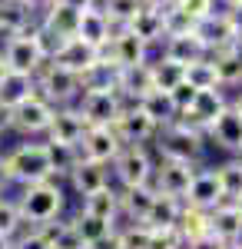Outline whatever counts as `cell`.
I'll list each match as a JSON object with an SVG mask.
<instances>
[{
  "label": "cell",
  "instance_id": "cell-1",
  "mask_svg": "<svg viewBox=\"0 0 242 249\" xmlns=\"http://www.w3.org/2000/svg\"><path fill=\"white\" fill-rule=\"evenodd\" d=\"M67 206V196H63V186L60 179H43V183H30V186H20V196H17V210L23 216L27 226H47L60 219V213Z\"/></svg>",
  "mask_w": 242,
  "mask_h": 249
},
{
  "label": "cell",
  "instance_id": "cell-2",
  "mask_svg": "<svg viewBox=\"0 0 242 249\" xmlns=\"http://www.w3.org/2000/svg\"><path fill=\"white\" fill-rule=\"evenodd\" d=\"M3 170L10 186H30V183H43V179H56L53 166H50V153L47 143H20L3 156Z\"/></svg>",
  "mask_w": 242,
  "mask_h": 249
},
{
  "label": "cell",
  "instance_id": "cell-3",
  "mask_svg": "<svg viewBox=\"0 0 242 249\" xmlns=\"http://www.w3.org/2000/svg\"><path fill=\"white\" fill-rule=\"evenodd\" d=\"M37 93L43 100H50L53 107H73L83 93V77L53 63V60H47L37 73Z\"/></svg>",
  "mask_w": 242,
  "mask_h": 249
},
{
  "label": "cell",
  "instance_id": "cell-4",
  "mask_svg": "<svg viewBox=\"0 0 242 249\" xmlns=\"http://www.w3.org/2000/svg\"><path fill=\"white\" fill-rule=\"evenodd\" d=\"M3 63H7L14 73H30V77H37L40 67L47 63V53H43V47H40V40H37V27L7 37V43H3Z\"/></svg>",
  "mask_w": 242,
  "mask_h": 249
},
{
  "label": "cell",
  "instance_id": "cell-5",
  "mask_svg": "<svg viewBox=\"0 0 242 249\" xmlns=\"http://www.w3.org/2000/svg\"><path fill=\"white\" fill-rule=\"evenodd\" d=\"M156 146H159L163 160H176V163H192L196 166V160L203 156V133L189 130L183 123H169V126H163L156 133Z\"/></svg>",
  "mask_w": 242,
  "mask_h": 249
},
{
  "label": "cell",
  "instance_id": "cell-6",
  "mask_svg": "<svg viewBox=\"0 0 242 249\" xmlns=\"http://www.w3.org/2000/svg\"><path fill=\"white\" fill-rule=\"evenodd\" d=\"M53 113H56L53 103L43 100L40 93H34L30 100H23L20 107L10 110V130H17V133H23V136H47Z\"/></svg>",
  "mask_w": 242,
  "mask_h": 249
},
{
  "label": "cell",
  "instance_id": "cell-7",
  "mask_svg": "<svg viewBox=\"0 0 242 249\" xmlns=\"http://www.w3.org/2000/svg\"><path fill=\"white\" fill-rule=\"evenodd\" d=\"M123 107L126 100L120 96V90H83L76 100V110L90 126H113Z\"/></svg>",
  "mask_w": 242,
  "mask_h": 249
},
{
  "label": "cell",
  "instance_id": "cell-8",
  "mask_svg": "<svg viewBox=\"0 0 242 249\" xmlns=\"http://www.w3.org/2000/svg\"><path fill=\"white\" fill-rule=\"evenodd\" d=\"M113 166V176L120 179V186L123 190H130V186H146L149 179H153V160H149L146 146H123L120 156L110 163Z\"/></svg>",
  "mask_w": 242,
  "mask_h": 249
},
{
  "label": "cell",
  "instance_id": "cell-9",
  "mask_svg": "<svg viewBox=\"0 0 242 249\" xmlns=\"http://www.w3.org/2000/svg\"><path fill=\"white\" fill-rule=\"evenodd\" d=\"M149 47L139 37H133L126 27H116L106 47H100V60L103 63H113L116 70L120 67H136V63H146Z\"/></svg>",
  "mask_w": 242,
  "mask_h": 249
},
{
  "label": "cell",
  "instance_id": "cell-10",
  "mask_svg": "<svg viewBox=\"0 0 242 249\" xmlns=\"http://www.w3.org/2000/svg\"><path fill=\"white\" fill-rule=\"evenodd\" d=\"M113 133L120 136L123 146H143V143H149V140H156L159 126H156L136 103H126V107L120 110V116L113 120Z\"/></svg>",
  "mask_w": 242,
  "mask_h": 249
},
{
  "label": "cell",
  "instance_id": "cell-11",
  "mask_svg": "<svg viewBox=\"0 0 242 249\" xmlns=\"http://www.w3.org/2000/svg\"><path fill=\"white\" fill-rule=\"evenodd\" d=\"M192 176H196V166L192 163H176V160H163L156 170H153V179H149V186L156 193H163V196H173V199H183L189 190V183H192Z\"/></svg>",
  "mask_w": 242,
  "mask_h": 249
},
{
  "label": "cell",
  "instance_id": "cell-12",
  "mask_svg": "<svg viewBox=\"0 0 242 249\" xmlns=\"http://www.w3.org/2000/svg\"><path fill=\"white\" fill-rule=\"evenodd\" d=\"M90 130V123L80 116L76 107H56L50 130H47V143H67V146H80L83 133Z\"/></svg>",
  "mask_w": 242,
  "mask_h": 249
},
{
  "label": "cell",
  "instance_id": "cell-13",
  "mask_svg": "<svg viewBox=\"0 0 242 249\" xmlns=\"http://www.w3.org/2000/svg\"><path fill=\"white\" fill-rule=\"evenodd\" d=\"M120 150H123V143H120V136L113 133V126H90L83 133V140H80V156L106 163V166L120 156Z\"/></svg>",
  "mask_w": 242,
  "mask_h": 249
},
{
  "label": "cell",
  "instance_id": "cell-14",
  "mask_svg": "<svg viewBox=\"0 0 242 249\" xmlns=\"http://www.w3.org/2000/svg\"><path fill=\"white\" fill-rule=\"evenodd\" d=\"M50 60L60 63V67H67V70H73V73H80V77H86L96 63H100V50L90 47V43H83L80 37H70L56 47V53Z\"/></svg>",
  "mask_w": 242,
  "mask_h": 249
},
{
  "label": "cell",
  "instance_id": "cell-15",
  "mask_svg": "<svg viewBox=\"0 0 242 249\" xmlns=\"http://www.w3.org/2000/svg\"><path fill=\"white\" fill-rule=\"evenodd\" d=\"M225 196H223V186H219V179H216V170H196L192 176V183H189L186 196H183V203L192 206V210H212V206H219Z\"/></svg>",
  "mask_w": 242,
  "mask_h": 249
},
{
  "label": "cell",
  "instance_id": "cell-16",
  "mask_svg": "<svg viewBox=\"0 0 242 249\" xmlns=\"http://www.w3.org/2000/svg\"><path fill=\"white\" fill-rule=\"evenodd\" d=\"M67 179H70V186H73L76 196H90V193L110 186V166H106V163H96V160H86V156H80Z\"/></svg>",
  "mask_w": 242,
  "mask_h": 249
},
{
  "label": "cell",
  "instance_id": "cell-17",
  "mask_svg": "<svg viewBox=\"0 0 242 249\" xmlns=\"http://www.w3.org/2000/svg\"><path fill=\"white\" fill-rule=\"evenodd\" d=\"M76 23H80V10L73 7H67V3H50V7H43L37 17V27L40 30H47L50 37L56 40H70L76 37Z\"/></svg>",
  "mask_w": 242,
  "mask_h": 249
},
{
  "label": "cell",
  "instance_id": "cell-18",
  "mask_svg": "<svg viewBox=\"0 0 242 249\" xmlns=\"http://www.w3.org/2000/svg\"><path fill=\"white\" fill-rule=\"evenodd\" d=\"M116 90H120V96L126 103H136L139 96L156 90L153 87V67H149V60L146 63H136V67H120L116 70Z\"/></svg>",
  "mask_w": 242,
  "mask_h": 249
},
{
  "label": "cell",
  "instance_id": "cell-19",
  "mask_svg": "<svg viewBox=\"0 0 242 249\" xmlns=\"http://www.w3.org/2000/svg\"><path fill=\"white\" fill-rule=\"evenodd\" d=\"M70 223H73L76 236L83 239V246H86V249H103L113 239V232H116V223L100 219V216H93V213H86V210H80Z\"/></svg>",
  "mask_w": 242,
  "mask_h": 249
},
{
  "label": "cell",
  "instance_id": "cell-20",
  "mask_svg": "<svg viewBox=\"0 0 242 249\" xmlns=\"http://www.w3.org/2000/svg\"><path fill=\"white\" fill-rule=\"evenodd\" d=\"M209 232L223 243H242V216L236 210V203L223 199L219 206L209 210Z\"/></svg>",
  "mask_w": 242,
  "mask_h": 249
},
{
  "label": "cell",
  "instance_id": "cell-21",
  "mask_svg": "<svg viewBox=\"0 0 242 249\" xmlns=\"http://www.w3.org/2000/svg\"><path fill=\"white\" fill-rule=\"evenodd\" d=\"M76 37L83 40V43H90V47H106L113 37V23L106 20V14L100 10V7H86V10H80V23H76Z\"/></svg>",
  "mask_w": 242,
  "mask_h": 249
},
{
  "label": "cell",
  "instance_id": "cell-22",
  "mask_svg": "<svg viewBox=\"0 0 242 249\" xmlns=\"http://www.w3.org/2000/svg\"><path fill=\"white\" fill-rule=\"evenodd\" d=\"M196 34H199V40L206 43L209 53H219V50H225V47L236 40V30H232L229 17H225V10L223 14H209L206 20H199Z\"/></svg>",
  "mask_w": 242,
  "mask_h": 249
},
{
  "label": "cell",
  "instance_id": "cell-23",
  "mask_svg": "<svg viewBox=\"0 0 242 249\" xmlns=\"http://www.w3.org/2000/svg\"><path fill=\"white\" fill-rule=\"evenodd\" d=\"M37 27V10L27 7V0H0V34L14 37Z\"/></svg>",
  "mask_w": 242,
  "mask_h": 249
},
{
  "label": "cell",
  "instance_id": "cell-24",
  "mask_svg": "<svg viewBox=\"0 0 242 249\" xmlns=\"http://www.w3.org/2000/svg\"><path fill=\"white\" fill-rule=\"evenodd\" d=\"M206 133L212 136V140H216L223 150L236 153V150H239V143H242V116L236 113L232 107H225L223 113L209 123V130H206Z\"/></svg>",
  "mask_w": 242,
  "mask_h": 249
},
{
  "label": "cell",
  "instance_id": "cell-25",
  "mask_svg": "<svg viewBox=\"0 0 242 249\" xmlns=\"http://www.w3.org/2000/svg\"><path fill=\"white\" fill-rule=\"evenodd\" d=\"M126 30H130L133 37H139L146 47L163 43V40H166V30H163V10H159V7H143V10L126 23Z\"/></svg>",
  "mask_w": 242,
  "mask_h": 249
},
{
  "label": "cell",
  "instance_id": "cell-26",
  "mask_svg": "<svg viewBox=\"0 0 242 249\" xmlns=\"http://www.w3.org/2000/svg\"><path fill=\"white\" fill-rule=\"evenodd\" d=\"M209 50H206V43L199 40V34H183V37H166L163 40V57L166 60H176V63H196V60H203Z\"/></svg>",
  "mask_w": 242,
  "mask_h": 249
},
{
  "label": "cell",
  "instance_id": "cell-27",
  "mask_svg": "<svg viewBox=\"0 0 242 249\" xmlns=\"http://www.w3.org/2000/svg\"><path fill=\"white\" fill-rule=\"evenodd\" d=\"M34 93H37V77H30V73H14L10 70L7 77L0 80V107H7V110L20 107Z\"/></svg>",
  "mask_w": 242,
  "mask_h": 249
},
{
  "label": "cell",
  "instance_id": "cell-28",
  "mask_svg": "<svg viewBox=\"0 0 242 249\" xmlns=\"http://www.w3.org/2000/svg\"><path fill=\"white\" fill-rule=\"evenodd\" d=\"M153 186H130V190H120V216H126L130 223H143L146 219L149 206H153Z\"/></svg>",
  "mask_w": 242,
  "mask_h": 249
},
{
  "label": "cell",
  "instance_id": "cell-29",
  "mask_svg": "<svg viewBox=\"0 0 242 249\" xmlns=\"http://www.w3.org/2000/svg\"><path fill=\"white\" fill-rule=\"evenodd\" d=\"M136 107L143 110V113L163 130V126H169L173 120H176V107H173V96L163 93V90H149L146 96H139L136 100Z\"/></svg>",
  "mask_w": 242,
  "mask_h": 249
},
{
  "label": "cell",
  "instance_id": "cell-30",
  "mask_svg": "<svg viewBox=\"0 0 242 249\" xmlns=\"http://www.w3.org/2000/svg\"><path fill=\"white\" fill-rule=\"evenodd\" d=\"M83 210L100 216V219H110L116 223L120 219V190H113V186H103V190L90 193V196H83Z\"/></svg>",
  "mask_w": 242,
  "mask_h": 249
},
{
  "label": "cell",
  "instance_id": "cell-31",
  "mask_svg": "<svg viewBox=\"0 0 242 249\" xmlns=\"http://www.w3.org/2000/svg\"><path fill=\"white\" fill-rule=\"evenodd\" d=\"M179 210H183V199H173V196H163V193H156L153 196V206L146 213V226H176V219H179Z\"/></svg>",
  "mask_w": 242,
  "mask_h": 249
},
{
  "label": "cell",
  "instance_id": "cell-32",
  "mask_svg": "<svg viewBox=\"0 0 242 249\" xmlns=\"http://www.w3.org/2000/svg\"><path fill=\"white\" fill-rule=\"evenodd\" d=\"M40 232L47 236L50 249H86V246H83V239L76 236V230H73L70 219H53V223L40 226Z\"/></svg>",
  "mask_w": 242,
  "mask_h": 249
},
{
  "label": "cell",
  "instance_id": "cell-33",
  "mask_svg": "<svg viewBox=\"0 0 242 249\" xmlns=\"http://www.w3.org/2000/svg\"><path fill=\"white\" fill-rule=\"evenodd\" d=\"M149 67H153V87H156V90H163V93L176 90V87L186 80V67H183V63H176V60L159 57L156 63H149Z\"/></svg>",
  "mask_w": 242,
  "mask_h": 249
},
{
  "label": "cell",
  "instance_id": "cell-34",
  "mask_svg": "<svg viewBox=\"0 0 242 249\" xmlns=\"http://www.w3.org/2000/svg\"><path fill=\"white\" fill-rule=\"evenodd\" d=\"M176 232L183 236V246H186L189 239H196V236L209 232V213H206V210H192V206L183 203L179 219H176Z\"/></svg>",
  "mask_w": 242,
  "mask_h": 249
},
{
  "label": "cell",
  "instance_id": "cell-35",
  "mask_svg": "<svg viewBox=\"0 0 242 249\" xmlns=\"http://www.w3.org/2000/svg\"><path fill=\"white\" fill-rule=\"evenodd\" d=\"M96 7L106 14V20H110L113 30H116V27H126L146 3H143V0H96Z\"/></svg>",
  "mask_w": 242,
  "mask_h": 249
},
{
  "label": "cell",
  "instance_id": "cell-36",
  "mask_svg": "<svg viewBox=\"0 0 242 249\" xmlns=\"http://www.w3.org/2000/svg\"><path fill=\"white\" fill-rule=\"evenodd\" d=\"M186 83H189V87H196V90H212V87H219L212 53H206V57L196 60V63H186Z\"/></svg>",
  "mask_w": 242,
  "mask_h": 249
},
{
  "label": "cell",
  "instance_id": "cell-37",
  "mask_svg": "<svg viewBox=\"0 0 242 249\" xmlns=\"http://www.w3.org/2000/svg\"><path fill=\"white\" fill-rule=\"evenodd\" d=\"M216 179H219V186H223V196L232 203V199H239L242 196V160H229L223 163L219 170H216Z\"/></svg>",
  "mask_w": 242,
  "mask_h": 249
},
{
  "label": "cell",
  "instance_id": "cell-38",
  "mask_svg": "<svg viewBox=\"0 0 242 249\" xmlns=\"http://www.w3.org/2000/svg\"><path fill=\"white\" fill-rule=\"evenodd\" d=\"M47 143V140H43ZM47 153H50V166H53V176H70V170L80 160V146H67V143H47Z\"/></svg>",
  "mask_w": 242,
  "mask_h": 249
},
{
  "label": "cell",
  "instance_id": "cell-39",
  "mask_svg": "<svg viewBox=\"0 0 242 249\" xmlns=\"http://www.w3.org/2000/svg\"><path fill=\"white\" fill-rule=\"evenodd\" d=\"M196 20L189 17V14H183L179 7H163V30H166V37H183V34H196Z\"/></svg>",
  "mask_w": 242,
  "mask_h": 249
},
{
  "label": "cell",
  "instance_id": "cell-40",
  "mask_svg": "<svg viewBox=\"0 0 242 249\" xmlns=\"http://www.w3.org/2000/svg\"><path fill=\"white\" fill-rule=\"evenodd\" d=\"M212 63H216V77H219V87H236V83H242V67H239V63H236L232 57H229L225 50L212 53Z\"/></svg>",
  "mask_w": 242,
  "mask_h": 249
},
{
  "label": "cell",
  "instance_id": "cell-41",
  "mask_svg": "<svg viewBox=\"0 0 242 249\" xmlns=\"http://www.w3.org/2000/svg\"><path fill=\"white\" fill-rule=\"evenodd\" d=\"M27 223H23V216L17 210V199H7V196H0V232H7V236H17Z\"/></svg>",
  "mask_w": 242,
  "mask_h": 249
},
{
  "label": "cell",
  "instance_id": "cell-42",
  "mask_svg": "<svg viewBox=\"0 0 242 249\" xmlns=\"http://www.w3.org/2000/svg\"><path fill=\"white\" fill-rule=\"evenodd\" d=\"M146 249H183V236L176 226H149V246Z\"/></svg>",
  "mask_w": 242,
  "mask_h": 249
},
{
  "label": "cell",
  "instance_id": "cell-43",
  "mask_svg": "<svg viewBox=\"0 0 242 249\" xmlns=\"http://www.w3.org/2000/svg\"><path fill=\"white\" fill-rule=\"evenodd\" d=\"M173 7H179L183 14H189L196 23L206 20L209 14H216V0H173Z\"/></svg>",
  "mask_w": 242,
  "mask_h": 249
},
{
  "label": "cell",
  "instance_id": "cell-44",
  "mask_svg": "<svg viewBox=\"0 0 242 249\" xmlns=\"http://www.w3.org/2000/svg\"><path fill=\"white\" fill-rule=\"evenodd\" d=\"M14 249H50V243H47V236H43L40 230L23 226V230L14 236Z\"/></svg>",
  "mask_w": 242,
  "mask_h": 249
},
{
  "label": "cell",
  "instance_id": "cell-45",
  "mask_svg": "<svg viewBox=\"0 0 242 249\" xmlns=\"http://www.w3.org/2000/svg\"><path fill=\"white\" fill-rule=\"evenodd\" d=\"M169 96H173V107H176V113H179V110H189V103L196 100V87H189L186 80H183L176 90H169Z\"/></svg>",
  "mask_w": 242,
  "mask_h": 249
},
{
  "label": "cell",
  "instance_id": "cell-46",
  "mask_svg": "<svg viewBox=\"0 0 242 249\" xmlns=\"http://www.w3.org/2000/svg\"><path fill=\"white\" fill-rule=\"evenodd\" d=\"M183 249H225L223 239H216L212 232H203V236H196V239H189Z\"/></svg>",
  "mask_w": 242,
  "mask_h": 249
},
{
  "label": "cell",
  "instance_id": "cell-47",
  "mask_svg": "<svg viewBox=\"0 0 242 249\" xmlns=\"http://www.w3.org/2000/svg\"><path fill=\"white\" fill-rule=\"evenodd\" d=\"M225 17H229V23H232L236 37H242V3H236V7H225Z\"/></svg>",
  "mask_w": 242,
  "mask_h": 249
},
{
  "label": "cell",
  "instance_id": "cell-48",
  "mask_svg": "<svg viewBox=\"0 0 242 249\" xmlns=\"http://www.w3.org/2000/svg\"><path fill=\"white\" fill-rule=\"evenodd\" d=\"M225 53H229V57H232V60H236V63L242 67V37H236V40H232V43L225 47Z\"/></svg>",
  "mask_w": 242,
  "mask_h": 249
},
{
  "label": "cell",
  "instance_id": "cell-49",
  "mask_svg": "<svg viewBox=\"0 0 242 249\" xmlns=\"http://www.w3.org/2000/svg\"><path fill=\"white\" fill-rule=\"evenodd\" d=\"M56 3H67L73 10H86V7H96V0H56Z\"/></svg>",
  "mask_w": 242,
  "mask_h": 249
},
{
  "label": "cell",
  "instance_id": "cell-50",
  "mask_svg": "<svg viewBox=\"0 0 242 249\" xmlns=\"http://www.w3.org/2000/svg\"><path fill=\"white\" fill-rule=\"evenodd\" d=\"M3 130H10V110L7 107H0V133Z\"/></svg>",
  "mask_w": 242,
  "mask_h": 249
},
{
  "label": "cell",
  "instance_id": "cell-51",
  "mask_svg": "<svg viewBox=\"0 0 242 249\" xmlns=\"http://www.w3.org/2000/svg\"><path fill=\"white\" fill-rule=\"evenodd\" d=\"M7 186H10V179H7V170H3V156H0V196L7 193Z\"/></svg>",
  "mask_w": 242,
  "mask_h": 249
},
{
  "label": "cell",
  "instance_id": "cell-52",
  "mask_svg": "<svg viewBox=\"0 0 242 249\" xmlns=\"http://www.w3.org/2000/svg\"><path fill=\"white\" fill-rule=\"evenodd\" d=\"M50 3H53V0H27V7H30V10H37V17H40V10H43V7H50Z\"/></svg>",
  "mask_w": 242,
  "mask_h": 249
},
{
  "label": "cell",
  "instance_id": "cell-53",
  "mask_svg": "<svg viewBox=\"0 0 242 249\" xmlns=\"http://www.w3.org/2000/svg\"><path fill=\"white\" fill-rule=\"evenodd\" d=\"M0 249H14V236H7V232H0Z\"/></svg>",
  "mask_w": 242,
  "mask_h": 249
},
{
  "label": "cell",
  "instance_id": "cell-54",
  "mask_svg": "<svg viewBox=\"0 0 242 249\" xmlns=\"http://www.w3.org/2000/svg\"><path fill=\"white\" fill-rule=\"evenodd\" d=\"M143 3H146V7H159V10H163V7H169L173 0H143Z\"/></svg>",
  "mask_w": 242,
  "mask_h": 249
},
{
  "label": "cell",
  "instance_id": "cell-55",
  "mask_svg": "<svg viewBox=\"0 0 242 249\" xmlns=\"http://www.w3.org/2000/svg\"><path fill=\"white\" fill-rule=\"evenodd\" d=\"M7 73H10V67H7V63H3V53H0V80L7 77Z\"/></svg>",
  "mask_w": 242,
  "mask_h": 249
},
{
  "label": "cell",
  "instance_id": "cell-56",
  "mask_svg": "<svg viewBox=\"0 0 242 249\" xmlns=\"http://www.w3.org/2000/svg\"><path fill=\"white\" fill-rule=\"evenodd\" d=\"M232 110H236V113H239V116H242V93H239V96H236V103H232Z\"/></svg>",
  "mask_w": 242,
  "mask_h": 249
},
{
  "label": "cell",
  "instance_id": "cell-57",
  "mask_svg": "<svg viewBox=\"0 0 242 249\" xmlns=\"http://www.w3.org/2000/svg\"><path fill=\"white\" fill-rule=\"evenodd\" d=\"M216 3H223V7H236V3H242V0H216Z\"/></svg>",
  "mask_w": 242,
  "mask_h": 249
},
{
  "label": "cell",
  "instance_id": "cell-58",
  "mask_svg": "<svg viewBox=\"0 0 242 249\" xmlns=\"http://www.w3.org/2000/svg\"><path fill=\"white\" fill-rule=\"evenodd\" d=\"M232 203H236V210H239V216H242V196H239V199H232Z\"/></svg>",
  "mask_w": 242,
  "mask_h": 249
},
{
  "label": "cell",
  "instance_id": "cell-59",
  "mask_svg": "<svg viewBox=\"0 0 242 249\" xmlns=\"http://www.w3.org/2000/svg\"><path fill=\"white\" fill-rule=\"evenodd\" d=\"M225 249H242V243H225Z\"/></svg>",
  "mask_w": 242,
  "mask_h": 249
},
{
  "label": "cell",
  "instance_id": "cell-60",
  "mask_svg": "<svg viewBox=\"0 0 242 249\" xmlns=\"http://www.w3.org/2000/svg\"><path fill=\"white\" fill-rule=\"evenodd\" d=\"M236 156H239V160H242V143H239V150H236Z\"/></svg>",
  "mask_w": 242,
  "mask_h": 249
},
{
  "label": "cell",
  "instance_id": "cell-61",
  "mask_svg": "<svg viewBox=\"0 0 242 249\" xmlns=\"http://www.w3.org/2000/svg\"><path fill=\"white\" fill-rule=\"evenodd\" d=\"M0 136H3V133H0ZM0 146H3V143H0Z\"/></svg>",
  "mask_w": 242,
  "mask_h": 249
}]
</instances>
